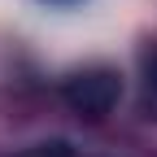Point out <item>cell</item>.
Segmentation results:
<instances>
[{
  "label": "cell",
  "mask_w": 157,
  "mask_h": 157,
  "mask_svg": "<svg viewBox=\"0 0 157 157\" xmlns=\"http://www.w3.org/2000/svg\"><path fill=\"white\" fill-rule=\"evenodd\" d=\"M140 109L148 118H157V39L144 44V52H140Z\"/></svg>",
  "instance_id": "7a4b0ae2"
},
{
  "label": "cell",
  "mask_w": 157,
  "mask_h": 157,
  "mask_svg": "<svg viewBox=\"0 0 157 157\" xmlns=\"http://www.w3.org/2000/svg\"><path fill=\"white\" fill-rule=\"evenodd\" d=\"M118 96H122V78L109 66H92L66 78V105L83 118H105L118 105Z\"/></svg>",
  "instance_id": "6da1fadb"
}]
</instances>
